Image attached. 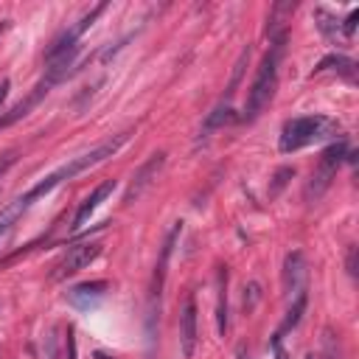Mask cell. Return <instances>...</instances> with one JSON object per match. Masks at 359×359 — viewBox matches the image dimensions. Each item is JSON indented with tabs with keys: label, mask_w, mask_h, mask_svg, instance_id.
Here are the masks:
<instances>
[{
	"label": "cell",
	"mask_w": 359,
	"mask_h": 359,
	"mask_svg": "<svg viewBox=\"0 0 359 359\" xmlns=\"http://www.w3.org/2000/svg\"><path fill=\"white\" fill-rule=\"evenodd\" d=\"M129 140V132H118V135H112V137H107L104 143H98L95 149H90V151H84V154H79V157H73V160H67L65 165H59L56 171H50L45 180H39L34 188H28L25 194H22V199H25V205H31L34 199H39V196H45V194H50L56 185H62L65 180H73L76 174H81V171H87V168H93V165H98L101 160H107V157H112L123 143Z\"/></svg>",
	"instance_id": "cell-1"
},
{
	"label": "cell",
	"mask_w": 359,
	"mask_h": 359,
	"mask_svg": "<svg viewBox=\"0 0 359 359\" xmlns=\"http://www.w3.org/2000/svg\"><path fill=\"white\" fill-rule=\"evenodd\" d=\"M337 129H339V126H337L331 118H325V115L292 118V121H286L283 129H280L278 149L289 154V151H297V149H303V146H309V143H314V140H320V137H328V135L337 132Z\"/></svg>",
	"instance_id": "cell-3"
},
{
	"label": "cell",
	"mask_w": 359,
	"mask_h": 359,
	"mask_svg": "<svg viewBox=\"0 0 359 359\" xmlns=\"http://www.w3.org/2000/svg\"><path fill=\"white\" fill-rule=\"evenodd\" d=\"M306 359H314V356H306Z\"/></svg>",
	"instance_id": "cell-26"
},
{
	"label": "cell",
	"mask_w": 359,
	"mask_h": 359,
	"mask_svg": "<svg viewBox=\"0 0 359 359\" xmlns=\"http://www.w3.org/2000/svg\"><path fill=\"white\" fill-rule=\"evenodd\" d=\"M8 87H11V81H8V79H3V81H0V107H3L6 95H8Z\"/></svg>",
	"instance_id": "cell-21"
},
{
	"label": "cell",
	"mask_w": 359,
	"mask_h": 359,
	"mask_svg": "<svg viewBox=\"0 0 359 359\" xmlns=\"http://www.w3.org/2000/svg\"><path fill=\"white\" fill-rule=\"evenodd\" d=\"M25 210H28V205H25V199H22V196H17L11 205H6V208L0 210V236H3V233H6V230H8V227H11V224L25 213Z\"/></svg>",
	"instance_id": "cell-15"
},
{
	"label": "cell",
	"mask_w": 359,
	"mask_h": 359,
	"mask_svg": "<svg viewBox=\"0 0 359 359\" xmlns=\"http://www.w3.org/2000/svg\"><path fill=\"white\" fill-rule=\"evenodd\" d=\"M283 50H286V34H278L275 42L269 45L252 84H250V93H247V101H244V121H255L264 107L272 101L275 95V87H278V67H280V59H283Z\"/></svg>",
	"instance_id": "cell-2"
},
{
	"label": "cell",
	"mask_w": 359,
	"mask_h": 359,
	"mask_svg": "<svg viewBox=\"0 0 359 359\" xmlns=\"http://www.w3.org/2000/svg\"><path fill=\"white\" fill-rule=\"evenodd\" d=\"M163 163H165V151H157V154H151V157L137 168V174L132 177V185H129V191H126V202L137 199V196L149 188V182L157 177V171L163 168Z\"/></svg>",
	"instance_id": "cell-9"
},
{
	"label": "cell",
	"mask_w": 359,
	"mask_h": 359,
	"mask_svg": "<svg viewBox=\"0 0 359 359\" xmlns=\"http://www.w3.org/2000/svg\"><path fill=\"white\" fill-rule=\"evenodd\" d=\"M0 31H3V25H0Z\"/></svg>",
	"instance_id": "cell-27"
},
{
	"label": "cell",
	"mask_w": 359,
	"mask_h": 359,
	"mask_svg": "<svg viewBox=\"0 0 359 359\" xmlns=\"http://www.w3.org/2000/svg\"><path fill=\"white\" fill-rule=\"evenodd\" d=\"M348 154V143L345 140H339V143H331L325 151H323V157H320V163H317V168H314V174H311V185H309V196H320L325 188H328V182H331V177L337 174V165L342 163V157Z\"/></svg>",
	"instance_id": "cell-4"
},
{
	"label": "cell",
	"mask_w": 359,
	"mask_h": 359,
	"mask_svg": "<svg viewBox=\"0 0 359 359\" xmlns=\"http://www.w3.org/2000/svg\"><path fill=\"white\" fill-rule=\"evenodd\" d=\"M286 177H294V168H280V171L275 174V185H272V191H269L272 196H275V194H278V191L283 188V182H286Z\"/></svg>",
	"instance_id": "cell-18"
},
{
	"label": "cell",
	"mask_w": 359,
	"mask_h": 359,
	"mask_svg": "<svg viewBox=\"0 0 359 359\" xmlns=\"http://www.w3.org/2000/svg\"><path fill=\"white\" fill-rule=\"evenodd\" d=\"M236 359H250V353H247L244 348H238V353H236Z\"/></svg>",
	"instance_id": "cell-24"
},
{
	"label": "cell",
	"mask_w": 359,
	"mask_h": 359,
	"mask_svg": "<svg viewBox=\"0 0 359 359\" xmlns=\"http://www.w3.org/2000/svg\"><path fill=\"white\" fill-rule=\"evenodd\" d=\"M272 351H275V359H286V351H283V345H272Z\"/></svg>",
	"instance_id": "cell-23"
},
{
	"label": "cell",
	"mask_w": 359,
	"mask_h": 359,
	"mask_svg": "<svg viewBox=\"0 0 359 359\" xmlns=\"http://www.w3.org/2000/svg\"><path fill=\"white\" fill-rule=\"evenodd\" d=\"M98 255H101V244H98V241H81V244H73V247H67V252L62 255V261L53 266V278L62 280V278H67V275H76L79 269L90 266Z\"/></svg>",
	"instance_id": "cell-5"
},
{
	"label": "cell",
	"mask_w": 359,
	"mask_h": 359,
	"mask_svg": "<svg viewBox=\"0 0 359 359\" xmlns=\"http://www.w3.org/2000/svg\"><path fill=\"white\" fill-rule=\"evenodd\" d=\"M258 297H261V283H247L244 286V311H252L255 309V303H258Z\"/></svg>",
	"instance_id": "cell-16"
},
{
	"label": "cell",
	"mask_w": 359,
	"mask_h": 359,
	"mask_svg": "<svg viewBox=\"0 0 359 359\" xmlns=\"http://www.w3.org/2000/svg\"><path fill=\"white\" fill-rule=\"evenodd\" d=\"M306 300H309V297H306V289L294 294V300H292V306H289V311H286L283 323H280V325H278V331L272 334V345H280L283 334H289V331L300 323V317H303V311H306Z\"/></svg>",
	"instance_id": "cell-11"
},
{
	"label": "cell",
	"mask_w": 359,
	"mask_h": 359,
	"mask_svg": "<svg viewBox=\"0 0 359 359\" xmlns=\"http://www.w3.org/2000/svg\"><path fill=\"white\" fill-rule=\"evenodd\" d=\"M216 325L219 334L227 331L230 320H227V269H219V297H216Z\"/></svg>",
	"instance_id": "cell-13"
},
{
	"label": "cell",
	"mask_w": 359,
	"mask_h": 359,
	"mask_svg": "<svg viewBox=\"0 0 359 359\" xmlns=\"http://www.w3.org/2000/svg\"><path fill=\"white\" fill-rule=\"evenodd\" d=\"M112 191H115V180H107V182H101L90 196H84V202L79 205V210H76V216H73V224H70V227H73V230H79V227L93 216V210H95V208H98V205H101Z\"/></svg>",
	"instance_id": "cell-10"
},
{
	"label": "cell",
	"mask_w": 359,
	"mask_h": 359,
	"mask_svg": "<svg viewBox=\"0 0 359 359\" xmlns=\"http://www.w3.org/2000/svg\"><path fill=\"white\" fill-rule=\"evenodd\" d=\"M306 258L303 252H289L286 261H283V292L286 294H297L306 289Z\"/></svg>",
	"instance_id": "cell-8"
},
{
	"label": "cell",
	"mask_w": 359,
	"mask_h": 359,
	"mask_svg": "<svg viewBox=\"0 0 359 359\" xmlns=\"http://www.w3.org/2000/svg\"><path fill=\"white\" fill-rule=\"evenodd\" d=\"M348 272H351V275H356V247H351V250H348Z\"/></svg>",
	"instance_id": "cell-20"
},
{
	"label": "cell",
	"mask_w": 359,
	"mask_h": 359,
	"mask_svg": "<svg viewBox=\"0 0 359 359\" xmlns=\"http://www.w3.org/2000/svg\"><path fill=\"white\" fill-rule=\"evenodd\" d=\"M50 359H53V356H50Z\"/></svg>",
	"instance_id": "cell-28"
},
{
	"label": "cell",
	"mask_w": 359,
	"mask_h": 359,
	"mask_svg": "<svg viewBox=\"0 0 359 359\" xmlns=\"http://www.w3.org/2000/svg\"><path fill=\"white\" fill-rule=\"evenodd\" d=\"M104 294H107L104 280H84V283H76L67 289V303L81 309V311H90L104 300Z\"/></svg>",
	"instance_id": "cell-6"
},
{
	"label": "cell",
	"mask_w": 359,
	"mask_h": 359,
	"mask_svg": "<svg viewBox=\"0 0 359 359\" xmlns=\"http://www.w3.org/2000/svg\"><path fill=\"white\" fill-rule=\"evenodd\" d=\"M95 359H112V356H109V353H104V351H98V353H95Z\"/></svg>",
	"instance_id": "cell-25"
},
{
	"label": "cell",
	"mask_w": 359,
	"mask_h": 359,
	"mask_svg": "<svg viewBox=\"0 0 359 359\" xmlns=\"http://www.w3.org/2000/svg\"><path fill=\"white\" fill-rule=\"evenodd\" d=\"M353 59H348V56H325L317 67H314V73H325V70H331V73H339V76H345V79H353Z\"/></svg>",
	"instance_id": "cell-14"
},
{
	"label": "cell",
	"mask_w": 359,
	"mask_h": 359,
	"mask_svg": "<svg viewBox=\"0 0 359 359\" xmlns=\"http://www.w3.org/2000/svg\"><path fill=\"white\" fill-rule=\"evenodd\" d=\"M67 359H76V337H73V328L67 331Z\"/></svg>",
	"instance_id": "cell-19"
},
{
	"label": "cell",
	"mask_w": 359,
	"mask_h": 359,
	"mask_svg": "<svg viewBox=\"0 0 359 359\" xmlns=\"http://www.w3.org/2000/svg\"><path fill=\"white\" fill-rule=\"evenodd\" d=\"M233 121H236V109L230 104H219V107H213L208 112V118L202 123V135H210V132H216V129H222V126H227Z\"/></svg>",
	"instance_id": "cell-12"
},
{
	"label": "cell",
	"mask_w": 359,
	"mask_h": 359,
	"mask_svg": "<svg viewBox=\"0 0 359 359\" xmlns=\"http://www.w3.org/2000/svg\"><path fill=\"white\" fill-rule=\"evenodd\" d=\"M11 163H14V151H8V154H6L3 160H0V174H3V171H6V168H8Z\"/></svg>",
	"instance_id": "cell-22"
},
{
	"label": "cell",
	"mask_w": 359,
	"mask_h": 359,
	"mask_svg": "<svg viewBox=\"0 0 359 359\" xmlns=\"http://www.w3.org/2000/svg\"><path fill=\"white\" fill-rule=\"evenodd\" d=\"M356 20H359V8H353V11L345 17V22L339 25V31H342L345 36H353V31H356Z\"/></svg>",
	"instance_id": "cell-17"
},
{
	"label": "cell",
	"mask_w": 359,
	"mask_h": 359,
	"mask_svg": "<svg viewBox=\"0 0 359 359\" xmlns=\"http://www.w3.org/2000/svg\"><path fill=\"white\" fill-rule=\"evenodd\" d=\"M180 351L185 359H191L196 351V300H194V294L185 297V306L180 314Z\"/></svg>",
	"instance_id": "cell-7"
}]
</instances>
